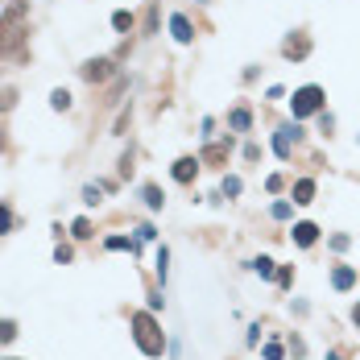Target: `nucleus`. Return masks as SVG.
<instances>
[{"mask_svg":"<svg viewBox=\"0 0 360 360\" xmlns=\"http://www.w3.org/2000/svg\"><path fill=\"white\" fill-rule=\"evenodd\" d=\"M352 319H356V323H360V307H356V311H352Z\"/></svg>","mask_w":360,"mask_h":360,"instance_id":"obj_23","label":"nucleus"},{"mask_svg":"<svg viewBox=\"0 0 360 360\" xmlns=\"http://www.w3.org/2000/svg\"><path fill=\"white\" fill-rule=\"evenodd\" d=\"M133 327H137V344H141V352H145V356H162L166 339H162L158 323H154L149 315H133Z\"/></svg>","mask_w":360,"mask_h":360,"instance_id":"obj_2","label":"nucleus"},{"mask_svg":"<svg viewBox=\"0 0 360 360\" xmlns=\"http://www.w3.org/2000/svg\"><path fill=\"white\" fill-rule=\"evenodd\" d=\"M145 203H149V207H162V191H158V187H145Z\"/></svg>","mask_w":360,"mask_h":360,"instance_id":"obj_17","label":"nucleus"},{"mask_svg":"<svg viewBox=\"0 0 360 360\" xmlns=\"http://www.w3.org/2000/svg\"><path fill=\"white\" fill-rule=\"evenodd\" d=\"M75 236H79V240L91 236V224H87V219H75Z\"/></svg>","mask_w":360,"mask_h":360,"instance_id":"obj_19","label":"nucleus"},{"mask_svg":"<svg viewBox=\"0 0 360 360\" xmlns=\"http://www.w3.org/2000/svg\"><path fill=\"white\" fill-rule=\"evenodd\" d=\"M21 21H25V0H9L5 17H0V58L13 54V50H21V42H25Z\"/></svg>","mask_w":360,"mask_h":360,"instance_id":"obj_1","label":"nucleus"},{"mask_svg":"<svg viewBox=\"0 0 360 360\" xmlns=\"http://www.w3.org/2000/svg\"><path fill=\"white\" fill-rule=\"evenodd\" d=\"M50 104L62 112V108H71V95H67V91H54V95H50Z\"/></svg>","mask_w":360,"mask_h":360,"instance_id":"obj_15","label":"nucleus"},{"mask_svg":"<svg viewBox=\"0 0 360 360\" xmlns=\"http://www.w3.org/2000/svg\"><path fill=\"white\" fill-rule=\"evenodd\" d=\"M232 129H249V112H245V108L232 112Z\"/></svg>","mask_w":360,"mask_h":360,"instance_id":"obj_14","label":"nucleus"},{"mask_svg":"<svg viewBox=\"0 0 360 360\" xmlns=\"http://www.w3.org/2000/svg\"><path fill=\"white\" fill-rule=\"evenodd\" d=\"M108 75H112V62H108V58H99V62H87V67H83V79H91V83H104Z\"/></svg>","mask_w":360,"mask_h":360,"instance_id":"obj_4","label":"nucleus"},{"mask_svg":"<svg viewBox=\"0 0 360 360\" xmlns=\"http://www.w3.org/2000/svg\"><path fill=\"white\" fill-rule=\"evenodd\" d=\"M13 335H17V323H9V319H0V339H5V344H9Z\"/></svg>","mask_w":360,"mask_h":360,"instance_id":"obj_13","label":"nucleus"},{"mask_svg":"<svg viewBox=\"0 0 360 360\" xmlns=\"http://www.w3.org/2000/svg\"><path fill=\"white\" fill-rule=\"evenodd\" d=\"M203 158H207V162H224V158H228V149H224V145H211Z\"/></svg>","mask_w":360,"mask_h":360,"instance_id":"obj_16","label":"nucleus"},{"mask_svg":"<svg viewBox=\"0 0 360 360\" xmlns=\"http://www.w3.org/2000/svg\"><path fill=\"white\" fill-rule=\"evenodd\" d=\"M9 224H13V215H9V207H0V232H9Z\"/></svg>","mask_w":360,"mask_h":360,"instance_id":"obj_21","label":"nucleus"},{"mask_svg":"<svg viewBox=\"0 0 360 360\" xmlns=\"http://www.w3.org/2000/svg\"><path fill=\"white\" fill-rule=\"evenodd\" d=\"M112 25H116V29H133V17H129V13H116Z\"/></svg>","mask_w":360,"mask_h":360,"instance_id":"obj_18","label":"nucleus"},{"mask_svg":"<svg viewBox=\"0 0 360 360\" xmlns=\"http://www.w3.org/2000/svg\"><path fill=\"white\" fill-rule=\"evenodd\" d=\"M319 104H323V91L319 87L294 91V116H311V112H319Z\"/></svg>","mask_w":360,"mask_h":360,"instance_id":"obj_3","label":"nucleus"},{"mask_svg":"<svg viewBox=\"0 0 360 360\" xmlns=\"http://www.w3.org/2000/svg\"><path fill=\"white\" fill-rule=\"evenodd\" d=\"M274 149H278L282 158H290V129H282V133L274 137Z\"/></svg>","mask_w":360,"mask_h":360,"instance_id":"obj_11","label":"nucleus"},{"mask_svg":"<svg viewBox=\"0 0 360 360\" xmlns=\"http://www.w3.org/2000/svg\"><path fill=\"white\" fill-rule=\"evenodd\" d=\"M331 282H335V290H348V286L356 282V269H348V265H339V269L331 274Z\"/></svg>","mask_w":360,"mask_h":360,"instance_id":"obj_6","label":"nucleus"},{"mask_svg":"<svg viewBox=\"0 0 360 360\" xmlns=\"http://www.w3.org/2000/svg\"><path fill=\"white\" fill-rule=\"evenodd\" d=\"M265 360H282V348H278V344H269V348H265Z\"/></svg>","mask_w":360,"mask_h":360,"instance_id":"obj_22","label":"nucleus"},{"mask_svg":"<svg viewBox=\"0 0 360 360\" xmlns=\"http://www.w3.org/2000/svg\"><path fill=\"white\" fill-rule=\"evenodd\" d=\"M195 170H199V162H195V158H178V162H174V178H178V182H191V178H195Z\"/></svg>","mask_w":360,"mask_h":360,"instance_id":"obj_5","label":"nucleus"},{"mask_svg":"<svg viewBox=\"0 0 360 360\" xmlns=\"http://www.w3.org/2000/svg\"><path fill=\"white\" fill-rule=\"evenodd\" d=\"M13 99H17V91H13V87H0V112L13 108Z\"/></svg>","mask_w":360,"mask_h":360,"instance_id":"obj_12","label":"nucleus"},{"mask_svg":"<svg viewBox=\"0 0 360 360\" xmlns=\"http://www.w3.org/2000/svg\"><path fill=\"white\" fill-rule=\"evenodd\" d=\"M311 195H315V182H311V178H302V182L294 187V203H311Z\"/></svg>","mask_w":360,"mask_h":360,"instance_id":"obj_10","label":"nucleus"},{"mask_svg":"<svg viewBox=\"0 0 360 360\" xmlns=\"http://www.w3.org/2000/svg\"><path fill=\"white\" fill-rule=\"evenodd\" d=\"M257 274H261V278H269V274H274V261H269V257H261V261H257Z\"/></svg>","mask_w":360,"mask_h":360,"instance_id":"obj_20","label":"nucleus"},{"mask_svg":"<svg viewBox=\"0 0 360 360\" xmlns=\"http://www.w3.org/2000/svg\"><path fill=\"white\" fill-rule=\"evenodd\" d=\"M307 50H311V46H307V38H290V42H286V58H302Z\"/></svg>","mask_w":360,"mask_h":360,"instance_id":"obj_9","label":"nucleus"},{"mask_svg":"<svg viewBox=\"0 0 360 360\" xmlns=\"http://www.w3.org/2000/svg\"><path fill=\"white\" fill-rule=\"evenodd\" d=\"M315 236H319L315 224H298V228H294V240H298V245H315Z\"/></svg>","mask_w":360,"mask_h":360,"instance_id":"obj_7","label":"nucleus"},{"mask_svg":"<svg viewBox=\"0 0 360 360\" xmlns=\"http://www.w3.org/2000/svg\"><path fill=\"white\" fill-rule=\"evenodd\" d=\"M170 29H174V38H178V42H191V38H195L187 17H174V21H170Z\"/></svg>","mask_w":360,"mask_h":360,"instance_id":"obj_8","label":"nucleus"}]
</instances>
